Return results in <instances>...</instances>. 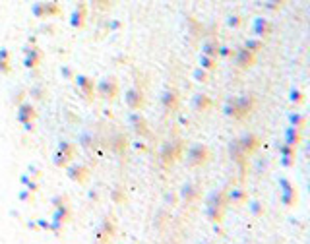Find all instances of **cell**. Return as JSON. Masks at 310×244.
Segmentation results:
<instances>
[{"label": "cell", "instance_id": "cell-1", "mask_svg": "<svg viewBox=\"0 0 310 244\" xmlns=\"http://www.w3.org/2000/svg\"><path fill=\"white\" fill-rule=\"evenodd\" d=\"M229 207L227 201V192L225 190H213L207 194L206 198V217L209 219V223L219 225L223 221V215Z\"/></svg>", "mask_w": 310, "mask_h": 244}, {"label": "cell", "instance_id": "cell-2", "mask_svg": "<svg viewBox=\"0 0 310 244\" xmlns=\"http://www.w3.org/2000/svg\"><path fill=\"white\" fill-rule=\"evenodd\" d=\"M184 151H186V144H184V140H180V138L167 140V142L161 146V151H159L161 167H163V169H171V167H175L178 161H182Z\"/></svg>", "mask_w": 310, "mask_h": 244}, {"label": "cell", "instance_id": "cell-3", "mask_svg": "<svg viewBox=\"0 0 310 244\" xmlns=\"http://www.w3.org/2000/svg\"><path fill=\"white\" fill-rule=\"evenodd\" d=\"M184 153H186L184 163H186L188 169L206 167V165L211 161V151H209V147H207L206 144H192Z\"/></svg>", "mask_w": 310, "mask_h": 244}, {"label": "cell", "instance_id": "cell-4", "mask_svg": "<svg viewBox=\"0 0 310 244\" xmlns=\"http://www.w3.org/2000/svg\"><path fill=\"white\" fill-rule=\"evenodd\" d=\"M114 237H116V219L112 215H105L93 231V241L95 243H112Z\"/></svg>", "mask_w": 310, "mask_h": 244}, {"label": "cell", "instance_id": "cell-5", "mask_svg": "<svg viewBox=\"0 0 310 244\" xmlns=\"http://www.w3.org/2000/svg\"><path fill=\"white\" fill-rule=\"evenodd\" d=\"M95 91H97V95H99L105 103H114L116 97H118V91H120L118 80H116L114 76H105L99 84H95Z\"/></svg>", "mask_w": 310, "mask_h": 244}, {"label": "cell", "instance_id": "cell-6", "mask_svg": "<svg viewBox=\"0 0 310 244\" xmlns=\"http://www.w3.org/2000/svg\"><path fill=\"white\" fill-rule=\"evenodd\" d=\"M76 153H78V144H74V142H62V144L58 146V149L54 151V155H52L54 167L64 169L66 165H70V163L74 161Z\"/></svg>", "mask_w": 310, "mask_h": 244}, {"label": "cell", "instance_id": "cell-7", "mask_svg": "<svg viewBox=\"0 0 310 244\" xmlns=\"http://www.w3.org/2000/svg\"><path fill=\"white\" fill-rule=\"evenodd\" d=\"M235 109H237L235 120H246L248 116H252V112L256 111L254 95H239V97H235Z\"/></svg>", "mask_w": 310, "mask_h": 244}, {"label": "cell", "instance_id": "cell-8", "mask_svg": "<svg viewBox=\"0 0 310 244\" xmlns=\"http://www.w3.org/2000/svg\"><path fill=\"white\" fill-rule=\"evenodd\" d=\"M279 200L287 209L299 203V192H297L295 184H291L287 178H279Z\"/></svg>", "mask_w": 310, "mask_h": 244}, {"label": "cell", "instance_id": "cell-9", "mask_svg": "<svg viewBox=\"0 0 310 244\" xmlns=\"http://www.w3.org/2000/svg\"><path fill=\"white\" fill-rule=\"evenodd\" d=\"M124 101H126V107L130 111H142L146 105H148V99H146V91L140 88V86H132L124 93Z\"/></svg>", "mask_w": 310, "mask_h": 244}, {"label": "cell", "instance_id": "cell-10", "mask_svg": "<svg viewBox=\"0 0 310 244\" xmlns=\"http://www.w3.org/2000/svg\"><path fill=\"white\" fill-rule=\"evenodd\" d=\"M64 169H66V177L76 184H86L91 177V167L86 163H70Z\"/></svg>", "mask_w": 310, "mask_h": 244}, {"label": "cell", "instance_id": "cell-11", "mask_svg": "<svg viewBox=\"0 0 310 244\" xmlns=\"http://www.w3.org/2000/svg\"><path fill=\"white\" fill-rule=\"evenodd\" d=\"M159 101H161V107L167 114H173V112H177L180 109V93L175 88L163 89Z\"/></svg>", "mask_w": 310, "mask_h": 244}, {"label": "cell", "instance_id": "cell-12", "mask_svg": "<svg viewBox=\"0 0 310 244\" xmlns=\"http://www.w3.org/2000/svg\"><path fill=\"white\" fill-rule=\"evenodd\" d=\"M74 82H76V89L80 91V95L91 103L93 101V97H95V80L88 76V74H78V76H74Z\"/></svg>", "mask_w": 310, "mask_h": 244}, {"label": "cell", "instance_id": "cell-13", "mask_svg": "<svg viewBox=\"0 0 310 244\" xmlns=\"http://www.w3.org/2000/svg\"><path fill=\"white\" fill-rule=\"evenodd\" d=\"M229 157H231V161L241 169V175L246 177V171H248V155L244 153L243 147L239 146V140H237V138L229 142Z\"/></svg>", "mask_w": 310, "mask_h": 244}, {"label": "cell", "instance_id": "cell-14", "mask_svg": "<svg viewBox=\"0 0 310 244\" xmlns=\"http://www.w3.org/2000/svg\"><path fill=\"white\" fill-rule=\"evenodd\" d=\"M43 60V50L37 47L35 43H27L23 47V66L33 70L41 64Z\"/></svg>", "mask_w": 310, "mask_h": 244}, {"label": "cell", "instance_id": "cell-15", "mask_svg": "<svg viewBox=\"0 0 310 244\" xmlns=\"http://www.w3.org/2000/svg\"><path fill=\"white\" fill-rule=\"evenodd\" d=\"M128 124H130V128L134 130L136 136H140V138H150V124H148V120H146V116L144 114H140V111H132L128 114Z\"/></svg>", "mask_w": 310, "mask_h": 244}, {"label": "cell", "instance_id": "cell-16", "mask_svg": "<svg viewBox=\"0 0 310 244\" xmlns=\"http://www.w3.org/2000/svg\"><path fill=\"white\" fill-rule=\"evenodd\" d=\"M178 198H180L182 203H196L202 198V186L198 182H184L180 186Z\"/></svg>", "mask_w": 310, "mask_h": 244}, {"label": "cell", "instance_id": "cell-17", "mask_svg": "<svg viewBox=\"0 0 310 244\" xmlns=\"http://www.w3.org/2000/svg\"><path fill=\"white\" fill-rule=\"evenodd\" d=\"M237 140H239V146L243 147V151L248 157L252 155V153H256V151L260 149V146H262L260 136H256V134H252V132L243 134V136H241V138H237Z\"/></svg>", "mask_w": 310, "mask_h": 244}, {"label": "cell", "instance_id": "cell-18", "mask_svg": "<svg viewBox=\"0 0 310 244\" xmlns=\"http://www.w3.org/2000/svg\"><path fill=\"white\" fill-rule=\"evenodd\" d=\"M128 147H130V142H128V138H126L122 132H116L111 140H109V149H111L114 155L120 157V159L126 157Z\"/></svg>", "mask_w": 310, "mask_h": 244}, {"label": "cell", "instance_id": "cell-19", "mask_svg": "<svg viewBox=\"0 0 310 244\" xmlns=\"http://www.w3.org/2000/svg\"><path fill=\"white\" fill-rule=\"evenodd\" d=\"M233 58H235V64H237L239 70H248V68H252L256 64V54L250 52V50L244 49V47H241L239 50H235Z\"/></svg>", "mask_w": 310, "mask_h": 244}, {"label": "cell", "instance_id": "cell-20", "mask_svg": "<svg viewBox=\"0 0 310 244\" xmlns=\"http://www.w3.org/2000/svg\"><path fill=\"white\" fill-rule=\"evenodd\" d=\"M37 118V109L35 105H31V101H22L18 105V111H16V120L22 124L27 120H35Z\"/></svg>", "mask_w": 310, "mask_h": 244}, {"label": "cell", "instance_id": "cell-21", "mask_svg": "<svg viewBox=\"0 0 310 244\" xmlns=\"http://www.w3.org/2000/svg\"><path fill=\"white\" fill-rule=\"evenodd\" d=\"M279 157H281V165L285 169H293L297 163V147L289 146V144H281L279 146Z\"/></svg>", "mask_w": 310, "mask_h": 244}, {"label": "cell", "instance_id": "cell-22", "mask_svg": "<svg viewBox=\"0 0 310 244\" xmlns=\"http://www.w3.org/2000/svg\"><path fill=\"white\" fill-rule=\"evenodd\" d=\"M86 22H88V6L78 4V8H74V12L70 14V25L74 29H82L86 27Z\"/></svg>", "mask_w": 310, "mask_h": 244}, {"label": "cell", "instance_id": "cell-23", "mask_svg": "<svg viewBox=\"0 0 310 244\" xmlns=\"http://www.w3.org/2000/svg\"><path fill=\"white\" fill-rule=\"evenodd\" d=\"M271 31H273V25H271V22L266 20V18H256V20L252 22V33H254L256 37H260V39L269 37Z\"/></svg>", "mask_w": 310, "mask_h": 244}, {"label": "cell", "instance_id": "cell-24", "mask_svg": "<svg viewBox=\"0 0 310 244\" xmlns=\"http://www.w3.org/2000/svg\"><path fill=\"white\" fill-rule=\"evenodd\" d=\"M190 103H192V109L196 112H202V114L209 111L211 105H213V101H211V97L207 93H194Z\"/></svg>", "mask_w": 310, "mask_h": 244}, {"label": "cell", "instance_id": "cell-25", "mask_svg": "<svg viewBox=\"0 0 310 244\" xmlns=\"http://www.w3.org/2000/svg\"><path fill=\"white\" fill-rule=\"evenodd\" d=\"M227 201L229 205H235V207H243L244 203L248 201V192L243 188H233L227 192Z\"/></svg>", "mask_w": 310, "mask_h": 244}, {"label": "cell", "instance_id": "cell-26", "mask_svg": "<svg viewBox=\"0 0 310 244\" xmlns=\"http://www.w3.org/2000/svg\"><path fill=\"white\" fill-rule=\"evenodd\" d=\"M219 49H221L219 39L207 37V39L202 43V54H207V56H211V58H219Z\"/></svg>", "mask_w": 310, "mask_h": 244}, {"label": "cell", "instance_id": "cell-27", "mask_svg": "<svg viewBox=\"0 0 310 244\" xmlns=\"http://www.w3.org/2000/svg\"><path fill=\"white\" fill-rule=\"evenodd\" d=\"M52 219L60 223H70L74 219V213H72V205L66 203V205H60V207H52Z\"/></svg>", "mask_w": 310, "mask_h": 244}, {"label": "cell", "instance_id": "cell-28", "mask_svg": "<svg viewBox=\"0 0 310 244\" xmlns=\"http://www.w3.org/2000/svg\"><path fill=\"white\" fill-rule=\"evenodd\" d=\"M109 196H111V201L114 205H124L128 201V194H126L124 184H116L111 192H109Z\"/></svg>", "mask_w": 310, "mask_h": 244}, {"label": "cell", "instance_id": "cell-29", "mask_svg": "<svg viewBox=\"0 0 310 244\" xmlns=\"http://www.w3.org/2000/svg\"><path fill=\"white\" fill-rule=\"evenodd\" d=\"M283 136H285V144L295 146V147H299L301 142H303V130H299V128H295V126H287Z\"/></svg>", "mask_w": 310, "mask_h": 244}, {"label": "cell", "instance_id": "cell-30", "mask_svg": "<svg viewBox=\"0 0 310 244\" xmlns=\"http://www.w3.org/2000/svg\"><path fill=\"white\" fill-rule=\"evenodd\" d=\"M248 211H250V215L252 217H256V219H260V217H264V213H266V205L262 203L260 200H250L248 198Z\"/></svg>", "mask_w": 310, "mask_h": 244}, {"label": "cell", "instance_id": "cell-31", "mask_svg": "<svg viewBox=\"0 0 310 244\" xmlns=\"http://www.w3.org/2000/svg\"><path fill=\"white\" fill-rule=\"evenodd\" d=\"M10 58H12L10 50H8V49H0V74H4V76H8V74L12 72V62H10Z\"/></svg>", "mask_w": 310, "mask_h": 244}, {"label": "cell", "instance_id": "cell-32", "mask_svg": "<svg viewBox=\"0 0 310 244\" xmlns=\"http://www.w3.org/2000/svg\"><path fill=\"white\" fill-rule=\"evenodd\" d=\"M45 8V20L47 18H58L60 12H62V6L58 2H43Z\"/></svg>", "mask_w": 310, "mask_h": 244}, {"label": "cell", "instance_id": "cell-33", "mask_svg": "<svg viewBox=\"0 0 310 244\" xmlns=\"http://www.w3.org/2000/svg\"><path fill=\"white\" fill-rule=\"evenodd\" d=\"M20 184H22L23 188H27V190H31V192H39V180L33 177H29L27 173H23V175H20Z\"/></svg>", "mask_w": 310, "mask_h": 244}, {"label": "cell", "instance_id": "cell-34", "mask_svg": "<svg viewBox=\"0 0 310 244\" xmlns=\"http://www.w3.org/2000/svg\"><path fill=\"white\" fill-rule=\"evenodd\" d=\"M198 62H200V68L207 70L209 74H213V72L217 70V58H211V56H207V54H200Z\"/></svg>", "mask_w": 310, "mask_h": 244}, {"label": "cell", "instance_id": "cell-35", "mask_svg": "<svg viewBox=\"0 0 310 244\" xmlns=\"http://www.w3.org/2000/svg\"><path fill=\"white\" fill-rule=\"evenodd\" d=\"M289 126H295L299 130H305L307 128V116L301 114V112H291L289 114Z\"/></svg>", "mask_w": 310, "mask_h": 244}, {"label": "cell", "instance_id": "cell-36", "mask_svg": "<svg viewBox=\"0 0 310 244\" xmlns=\"http://www.w3.org/2000/svg\"><path fill=\"white\" fill-rule=\"evenodd\" d=\"M27 97L33 99V101H43L45 97H47V89L43 86H39V84H35V86H31V88L27 89Z\"/></svg>", "mask_w": 310, "mask_h": 244}, {"label": "cell", "instance_id": "cell-37", "mask_svg": "<svg viewBox=\"0 0 310 244\" xmlns=\"http://www.w3.org/2000/svg\"><path fill=\"white\" fill-rule=\"evenodd\" d=\"M244 49H248V50L254 52V54H258V52L264 49V39H260V37H250V39L244 41Z\"/></svg>", "mask_w": 310, "mask_h": 244}, {"label": "cell", "instance_id": "cell-38", "mask_svg": "<svg viewBox=\"0 0 310 244\" xmlns=\"http://www.w3.org/2000/svg\"><path fill=\"white\" fill-rule=\"evenodd\" d=\"M305 99H307V95H305L303 89H299V88L291 89V93H289V101H291L293 105H305Z\"/></svg>", "mask_w": 310, "mask_h": 244}, {"label": "cell", "instance_id": "cell-39", "mask_svg": "<svg viewBox=\"0 0 310 244\" xmlns=\"http://www.w3.org/2000/svg\"><path fill=\"white\" fill-rule=\"evenodd\" d=\"M192 78H194L196 84H207L209 78H211V74H209L207 70H204V68H196V70L192 72Z\"/></svg>", "mask_w": 310, "mask_h": 244}, {"label": "cell", "instance_id": "cell-40", "mask_svg": "<svg viewBox=\"0 0 310 244\" xmlns=\"http://www.w3.org/2000/svg\"><path fill=\"white\" fill-rule=\"evenodd\" d=\"M223 114H225L227 118H233V120H235V116H237V109H235V97H229V99L225 101V105H223Z\"/></svg>", "mask_w": 310, "mask_h": 244}, {"label": "cell", "instance_id": "cell-41", "mask_svg": "<svg viewBox=\"0 0 310 244\" xmlns=\"http://www.w3.org/2000/svg\"><path fill=\"white\" fill-rule=\"evenodd\" d=\"M244 25V18L241 14H231L229 18H227V27H231V29H239V27H243Z\"/></svg>", "mask_w": 310, "mask_h": 244}, {"label": "cell", "instance_id": "cell-42", "mask_svg": "<svg viewBox=\"0 0 310 244\" xmlns=\"http://www.w3.org/2000/svg\"><path fill=\"white\" fill-rule=\"evenodd\" d=\"M167 221H169V213H167V209H159L157 215H155V219H154L155 227H157V229H163Z\"/></svg>", "mask_w": 310, "mask_h": 244}, {"label": "cell", "instance_id": "cell-43", "mask_svg": "<svg viewBox=\"0 0 310 244\" xmlns=\"http://www.w3.org/2000/svg\"><path fill=\"white\" fill-rule=\"evenodd\" d=\"M18 198H20L22 203H35V192L27 190V188H22L20 194H18Z\"/></svg>", "mask_w": 310, "mask_h": 244}, {"label": "cell", "instance_id": "cell-44", "mask_svg": "<svg viewBox=\"0 0 310 244\" xmlns=\"http://www.w3.org/2000/svg\"><path fill=\"white\" fill-rule=\"evenodd\" d=\"M31 16L35 20H45V8H43V2H35L31 6Z\"/></svg>", "mask_w": 310, "mask_h": 244}, {"label": "cell", "instance_id": "cell-45", "mask_svg": "<svg viewBox=\"0 0 310 244\" xmlns=\"http://www.w3.org/2000/svg\"><path fill=\"white\" fill-rule=\"evenodd\" d=\"M66 203H70V200H68V196H64V194H56V196L51 198V205L52 207H60V205H66Z\"/></svg>", "mask_w": 310, "mask_h": 244}, {"label": "cell", "instance_id": "cell-46", "mask_svg": "<svg viewBox=\"0 0 310 244\" xmlns=\"http://www.w3.org/2000/svg\"><path fill=\"white\" fill-rule=\"evenodd\" d=\"M25 99H27V91H25V89H18V91L14 93V99H12V103L18 107V105H20L22 101H25Z\"/></svg>", "mask_w": 310, "mask_h": 244}, {"label": "cell", "instance_id": "cell-47", "mask_svg": "<svg viewBox=\"0 0 310 244\" xmlns=\"http://www.w3.org/2000/svg\"><path fill=\"white\" fill-rule=\"evenodd\" d=\"M91 2H93V6H95L97 10H101V12L111 10V0H91Z\"/></svg>", "mask_w": 310, "mask_h": 244}, {"label": "cell", "instance_id": "cell-48", "mask_svg": "<svg viewBox=\"0 0 310 244\" xmlns=\"http://www.w3.org/2000/svg\"><path fill=\"white\" fill-rule=\"evenodd\" d=\"M27 175H29V177H33V178H37V180H39V178L43 177V171H41L39 167H35V165H29V167H27Z\"/></svg>", "mask_w": 310, "mask_h": 244}, {"label": "cell", "instance_id": "cell-49", "mask_svg": "<svg viewBox=\"0 0 310 244\" xmlns=\"http://www.w3.org/2000/svg\"><path fill=\"white\" fill-rule=\"evenodd\" d=\"M233 54H235V50L231 49V47H223L219 49V56H223V58H233Z\"/></svg>", "mask_w": 310, "mask_h": 244}, {"label": "cell", "instance_id": "cell-50", "mask_svg": "<svg viewBox=\"0 0 310 244\" xmlns=\"http://www.w3.org/2000/svg\"><path fill=\"white\" fill-rule=\"evenodd\" d=\"M60 76H62L64 80H74V72H72V68H70V66H62V68H60Z\"/></svg>", "mask_w": 310, "mask_h": 244}, {"label": "cell", "instance_id": "cell-51", "mask_svg": "<svg viewBox=\"0 0 310 244\" xmlns=\"http://www.w3.org/2000/svg\"><path fill=\"white\" fill-rule=\"evenodd\" d=\"M22 126H23V132H27V134L35 132V120H27V122H22Z\"/></svg>", "mask_w": 310, "mask_h": 244}, {"label": "cell", "instance_id": "cell-52", "mask_svg": "<svg viewBox=\"0 0 310 244\" xmlns=\"http://www.w3.org/2000/svg\"><path fill=\"white\" fill-rule=\"evenodd\" d=\"M49 225H51V221H47V219H37V227L43 231H49Z\"/></svg>", "mask_w": 310, "mask_h": 244}, {"label": "cell", "instance_id": "cell-53", "mask_svg": "<svg viewBox=\"0 0 310 244\" xmlns=\"http://www.w3.org/2000/svg\"><path fill=\"white\" fill-rule=\"evenodd\" d=\"M267 2H269V4H273V6H277L279 10H281V8L287 4V0H267Z\"/></svg>", "mask_w": 310, "mask_h": 244}, {"label": "cell", "instance_id": "cell-54", "mask_svg": "<svg viewBox=\"0 0 310 244\" xmlns=\"http://www.w3.org/2000/svg\"><path fill=\"white\" fill-rule=\"evenodd\" d=\"M89 200H99V194H97V190H91V194H89Z\"/></svg>", "mask_w": 310, "mask_h": 244}, {"label": "cell", "instance_id": "cell-55", "mask_svg": "<svg viewBox=\"0 0 310 244\" xmlns=\"http://www.w3.org/2000/svg\"><path fill=\"white\" fill-rule=\"evenodd\" d=\"M27 227H29V229H33V231H37V229H39V227H37V221H29Z\"/></svg>", "mask_w": 310, "mask_h": 244}]
</instances>
